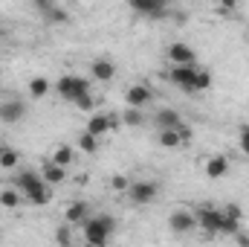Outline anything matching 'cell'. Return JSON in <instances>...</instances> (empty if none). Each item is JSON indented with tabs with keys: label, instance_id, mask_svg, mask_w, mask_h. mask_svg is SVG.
<instances>
[{
	"label": "cell",
	"instance_id": "obj_1",
	"mask_svg": "<svg viewBox=\"0 0 249 247\" xmlns=\"http://www.w3.org/2000/svg\"><path fill=\"white\" fill-rule=\"evenodd\" d=\"M113 233H116V218L107 215V212L93 215V218H87V221L81 224L84 242H87V245H96V247H107V242H110Z\"/></svg>",
	"mask_w": 249,
	"mask_h": 247
},
{
	"label": "cell",
	"instance_id": "obj_2",
	"mask_svg": "<svg viewBox=\"0 0 249 247\" xmlns=\"http://www.w3.org/2000/svg\"><path fill=\"white\" fill-rule=\"evenodd\" d=\"M194 218H197V227H200V230H206L209 236H220L223 209H217V206H212V204H203V206H197Z\"/></svg>",
	"mask_w": 249,
	"mask_h": 247
},
{
	"label": "cell",
	"instance_id": "obj_3",
	"mask_svg": "<svg viewBox=\"0 0 249 247\" xmlns=\"http://www.w3.org/2000/svg\"><path fill=\"white\" fill-rule=\"evenodd\" d=\"M160 195V184L157 181H130V189H127V198L139 206H148L154 204Z\"/></svg>",
	"mask_w": 249,
	"mask_h": 247
},
{
	"label": "cell",
	"instance_id": "obj_4",
	"mask_svg": "<svg viewBox=\"0 0 249 247\" xmlns=\"http://www.w3.org/2000/svg\"><path fill=\"white\" fill-rule=\"evenodd\" d=\"M130 12L148 18V21H160V18H171V9L162 0H130Z\"/></svg>",
	"mask_w": 249,
	"mask_h": 247
},
{
	"label": "cell",
	"instance_id": "obj_5",
	"mask_svg": "<svg viewBox=\"0 0 249 247\" xmlns=\"http://www.w3.org/2000/svg\"><path fill=\"white\" fill-rule=\"evenodd\" d=\"M165 56H168L171 67H191V64H197V53H194V47L180 44V41H177V44H168Z\"/></svg>",
	"mask_w": 249,
	"mask_h": 247
},
{
	"label": "cell",
	"instance_id": "obj_6",
	"mask_svg": "<svg viewBox=\"0 0 249 247\" xmlns=\"http://www.w3.org/2000/svg\"><path fill=\"white\" fill-rule=\"evenodd\" d=\"M12 186H15V189L26 198L29 192H35V189H41V186H47V184H44L41 172H35V169H23V172H18V175H15Z\"/></svg>",
	"mask_w": 249,
	"mask_h": 247
},
{
	"label": "cell",
	"instance_id": "obj_7",
	"mask_svg": "<svg viewBox=\"0 0 249 247\" xmlns=\"http://www.w3.org/2000/svg\"><path fill=\"white\" fill-rule=\"evenodd\" d=\"M194 227H197V218H194L191 209H174V212L168 215V230L177 233V236H186Z\"/></svg>",
	"mask_w": 249,
	"mask_h": 247
},
{
	"label": "cell",
	"instance_id": "obj_8",
	"mask_svg": "<svg viewBox=\"0 0 249 247\" xmlns=\"http://www.w3.org/2000/svg\"><path fill=\"white\" fill-rule=\"evenodd\" d=\"M23 117H26V102L23 99H6V102H0V123L15 125V123H20Z\"/></svg>",
	"mask_w": 249,
	"mask_h": 247
},
{
	"label": "cell",
	"instance_id": "obj_9",
	"mask_svg": "<svg viewBox=\"0 0 249 247\" xmlns=\"http://www.w3.org/2000/svg\"><path fill=\"white\" fill-rule=\"evenodd\" d=\"M116 125H119V117H113V114H93V117L87 120V128H84V131L102 140V137H105L110 128H116Z\"/></svg>",
	"mask_w": 249,
	"mask_h": 247
},
{
	"label": "cell",
	"instance_id": "obj_10",
	"mask_svg": "<svg viewBox=\"0 0 249 247\" xmlns=\"http://www.w3.org/2000/svg\"><path fill=\"white\" fill-rule=\"evenodd\" d=\"M151 99H154V93H151L148 84H130V87L124 90V102H127V108L142 111V108H148Z\"/></svg>",
	"mask_w": 249,
	"mask_h": 247
},
{
	"label": "cell",
	"instance_id": "obj_11",
	"mask_svg": "<svg viewBox=\"0 0 249 247\" xmlns=\"http://www.w3.org/2000/svg\"><path fill=\"white\" fill-rule=\"evenodd\" d=\"M35 9L44 15L47 23H67V21H70V12H67L64 6H58V3H53V0H38Z\"/></svg>",
	"mask_w": 249,
	"mask_h": 247
},
{
	"label": "cell",
	"instance_id": "obj_12",
	"mask_svg": "<svg viewBox=\"0 0 249 247\" xmlns=\"http://www.w3.org/2000/svg\"><path fill=\"white\" fill-rule=\"evenodd\" d=\"M87 218H90V204H87V201H70V204H67L64 221H67L70 227H78V224H84Z\"/></svg>",
	"mask_w": 249,
	"mask_h": 247
},
{
	"label": "cell",
	"instance_id": "obj_13",
	"mask_svg": "<svg viewBox=\"0 0 249 247\" xmlns=\"http://www.w3.org/2000/svg\"><path fill=\"white\" fill-rule=\"evenodd\" d=\"M194 73H197V64H191V67H171L168 79L177 87H183L186 93H194Z\"/></svg>",
	"mask_w": 249,
	"mask_h": 247
},
{
	"label": "cell",
	"instance_id": "obj_14",
	"mask_svg": "<svg viewBox=\"0 0 249 247\" xmlns=\"http://www.w3.org/2000/svg\"><path fill=\"white\" fill-rule=\"evenodd\" d=\"M203 169H206V175H209L212 181H217V178H223V175L229 172V157H226V154H212Z\"/></svg>",
	"mask_w": 249,
	"mask_h": 247
},
{
	"label": "cell",
	"instance_id": "obj_15",
	"mask_svg": "<svg viewBox=\"0 0 249 247\" xmlns=\"http://www.w3.org/2000/svg\"><path fill=\"white\" fill-rule=\"evenodd\" d=\"M90 76H93L96 82H110V79L116 76V64L107 62V59H96V62L90 64Z\"/></svg>",
	"mask_w": 249,
	"mask_h": 247
},
{
	"label": "cell",
	"instance_id": "obj_16",
	"mask_svg": "<svg viewBox=\"0 0 249 247\" xmlns=\"http://www.w3.org/2000/svg\"><path fill=\"white\" fill-rule=\"evenodd\" d=\"M38 172H41V178H44V184L47 186H58V184H64V178H67V169L55 166L53 160H47Z\"/></svg>",
	"mask_w": 249,
	"mask_h": 247
},
{
	"label": "cell",
	"instance_id": "obj_17",
	"mask_svg": "<svg viewBox=\"0 0 249 247\" xmlns=\"http://www.w3.org/2000/svg\"><path fill=\"white\" fill-rule=\"evenodd\" d=\"M154 123L160 125V131H174V128L183 125V120H180V114H177L174 108H162V111L154 117Z\"/></svg>",
	"mask_w": 249,
	"mask_h": 247
},
{
	"label": "cell",
	"instance_id": "obj_18",
	"mask_svg": "<svg viewBox=\"0 0 249 247\" xmlns=\"http://www.w3.org/2000/svg\"><path fill=\"white\" fill-rule=\"evenodd\" d=\"M20 204H23V195H20L12 184L0 189V206H3V209H18Z\"/></svg>",
	"mask_w": 249,
	"mask_h": 247
},
{
	"label": "cell",
	"instance_id": "obj_19",
	"mask_svg": "<svg viewBox=\"0 0 249 247\" xmlns=\"http://www.w3.org/2000/svg\"><path fill=\"white\" fill-rule=\"evenodd\" d=\"M55 93L61 96V99H67V102H72L75 99V76H61L58 82H55Z\"/></svg>",
	"mask_w": 249,
	"mask_h": 247
},
{
	"label": "cell",
	"instance_id": "obj_20",
	"mask_svg": "<svg viewBox=\"0 0 249 247\" xmlns=\"http://www.w3.org/2000/svg\"><path fill=\"white\" fill-rule=\"evenodd\" d=\"M55 166H61V169H67V166H72V160H75V148L72 145H58L55 151H53V157H50Z\"/></svg>",
	"mask_w": 249,
	"mask_h": 247
},
{
	"label": "cell",
	"instance_id": "obj_21",
	"mask_svg": "<svg viewBox=\"0 0 249 247\" xmlns=\"http://www.w3.org/2000/svg\"><path fill=\"white\" fill-rule=\"evenodd\" d=\"M50 90H53V82H50V79H44V76L29 79V93H32V99H44Z\"/></svg>",
	"mask_w": 249,
	"mask_h": 247
},
{
	"label": "cell",
	"instance_id": "obj_22",
	"mask_svg": "<svg viewBox=\"0 0 249 247\" xmlns=\"http://www.w3.org/2000/svg\"><path fill=\"white\" fill-rule=\"evenodd\" d=\"M99 148H102V140H99V137H93V134H87V131L78 134V151H81V154H96Z\"/></svg>",
	"mask_w": 249,
	"mask_h": 247
},
{
	"label": "cell",
	"instance_id": "obj_23",
	"mask_svg": "<svg viewBox=\"0 0 249 247\" xmlns=\"http://www.w3.org/2000/svg\"><path fill=\"white\" fill-rule=\"evenodd\" d=\"M23 201H26V204H32V206H47V204L53 201V186H41V189L29 192Z\"/></svg>",
	"mask_w": 249,
	"mask_h": 247
},
{
	"label": "cell",
	"instance_id": "obj_24",
	"mask_svg": "<svg viewBox=\"0 0 249 247\" xmlns=\"http://www.w3.org/2000/svg\"><path fill=\"white\" fill-rule=\"evenodd\" d=\"M209 87H212V73L206 67H197V73H194V93H203Z\"/></svg>",
	"mask_w": 249,
	"mask_h": 247
},
{
	"label": "cell",
	"instance_id": "obj_25",
	"mask_svg": "<svg viewBox=\"0 0 249 247\" xmlns=\"http://www.w3.org/2000/svg\"><path fill=\"white\" fill-rule=\"evenodd\" d=\"M160 145H162V148H180V145H183L180 131H177V128H174V131H160Z\"/></svg>",
	"mask_w": 249,
	"mask_h": 247
},
{
	"label": "cell",
	"instance_id": "obj_26",
	"mask_svg": "<svg viewBox=\"0 0 249 247\" xmlns=\"http://www.w3.org/2000/svg\"><path fill=\"white\" fill-rule=\"evenodd\" d=\"M18 163H20V154L6 145V148L0 151V169H18Z\"/></svg>",
	"mask_w": 249,
	"mask_h": 247
},
{
	"label": "cell",
	"instance_id": "obj_27",
	"mask_svg": "<svg viewBox=\"0 0 249 247\" xmlns=\"http://www.w3.org/2000/svg\"><path fill=\"white\" fill-rule=\"evenodd\" d=\"M55 245L58 247H72V227H70V224L55 227Z\"/></svg>",
	"mask_w": 249,
	"mask_h": 247
},
{
	"label": "cell",
	"instance_id": "obj_28",
	"mask_svg": "<svg viewBox=\"0 0 249 247\" xmlns=\"http://www.w3.org/2000/svg\"><path fill=\"white\" fill-rule=\"evenodd\" d=\"M122 123L130 125V128H136V125L145 123V114H142V111H136V108H127V111L122 114Z\"/></svg>",
	"mask_w": 249,
	"mask_h": 247
},
{
	"label": "cell",
	"instance_id": "obj_29",
	"mask_svg": "<svg viewBox=\"0 0 249 247\" xmlns=\"http://www.w3.org/2000/svg\"><path fill=\"white\" fill-rule=\"evenodd\" d=\"M75 108H78V111H84V114L96 111V96H93V93H84V96H78V99H75Z\"/></svg>",
	"mask_w": 249,
	"mask_h": 247
},
{
	"label": "cell",
	"instance_id": "obj_30",
	"mask_svg": "<svg viewBox=\"0 0 249 247\" xmlns=\"http://www.w3.org/2000/svg\"><path fill=\"white\" fill-rule=\"evenodd\" d=\"M110 189H113V192H127V189H130V178L116 172V175L110 178Z\"/></svg>",
	"mask_w": 249,
	"mask_h": 247
},
{
	"label": "cell",
	"instance_id": "obj_31",
	"mask_svg": "<svg viewBox=\"0 0 249 247\" xmlns=\"http://www.w3.org/2000/svg\"><path fill=\"white\" fill-rule=\"evenodd\" d=\"M223 215L232 218V221H241V224H244V212H241L238 204H226V206H223Z\"/></svg>",
	"mask_w": 249,
	"mask_h": 247
},
{
	"label": "cell",
	"instance_id": "obj_32",
	"mask_svg": "<svg viewBox=\"0 0 249 247\" xmlns=\"http://www.w3.org/2000/svg\"><path fill=\"white\" fill-rule=\"evenodd\" d=\"M241 151L249 154V125H241Z\"/></svg>",
	"mask_w": 249,
	"mask_h": 247
},
{
	"label": "cell",
	"instance_id": "obj_33",
	"mask_svg": "<svg viewBox=\"0 0 249 247\" xmlns=\"http://www.w3.org/2000/svg\"><path fill=\"white\" fill-rule=\"evenodd\" d=\"M214 12L217 15H232L235 12V3H220V6H214Z\"/></svg>",
	"mask_w": 249,
	"mask_h": 247
},
{
	"label": "cell",
	"instance_id": "obj_34",
	"mask_svg": "<svg viewBox=\"0 0 249 247\" xmlns=\"http://www.w3.org/2000/svg\"><path fill=\"white\" fill-rule=\"evenodd\" d=\"M232 239H235V245L238 247H249V233H244V230H241L238 236H232Z\"/></svg>",
	"mask_w": 249,
	"mask_h": 247
},
{
	"label": "cell",
	"instance_id": "obj_35",
	"mask_svg": "<svg viewBox=\"0 0 249 247\" xmlns=\"http://www.w3.org/2000/svg\"><path fill=\"white\" fill-rule=\"evenodd\" d=\"M177 131H180V140H183V145H186L188 140H191V128H188V125H180Z\"/></svg>",
	"mask_w": 249,
	"mask_h": 247
},
{
	"label": "cell",
	"instance_id": "obj_36",
	"mask_svg": "<svg viewBox=\"0 0 249 247\" xmlns=\"http://www.w3.org/2000/svg\"><path fill=\"white\" fill-rule=\"evenodd\" d=\"M81 247H96V245H87V242H84V245H81Z\"/></svg>",
	"mask_w": 249,
	"mask_h": 247
},
{
	"label": "cell",
	"instance_id": "obj_37",
	"mask_svg": "<svg viewBox=\"0 0 249 247\" xmlns=\"http://www.w3.org/2000/svg\"><path fill=\"white\" fill-rule=\"evenodd\" d=\"M3 148H6V145H3V140H0V151H3Z\"/></svg>",
	"mask_w": 249,
	"mask_h": 247
},
{
	"label": "cell",
	"instance_id": "obj_38",
	"mask_svg": "<svg viewBox=\"0 0 249 247\" xmlns=\"http://www.w3.org/2000/svg\"><path fill=\"white\" fill-rule=\"evenodd\" d=\"M0 245H3V233H0Z\"/></svg>",
	"mask_w": 249,
	"mask_h": 247
}]
</instances>
